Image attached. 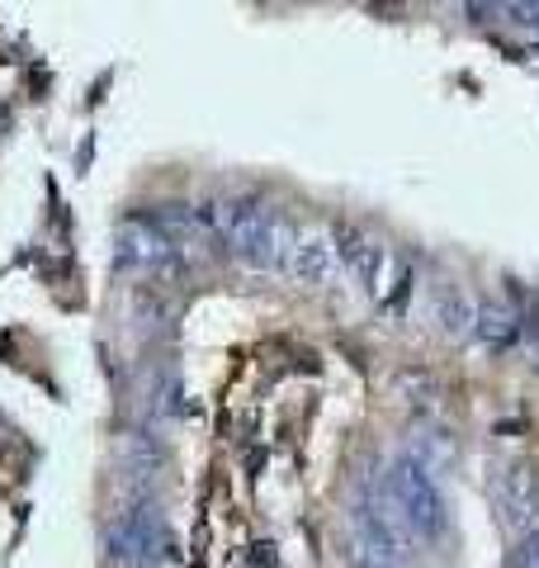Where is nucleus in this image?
Returning <instances> with one entry per match:
<instances>
[{
  "mask_svg": "<svg viewBox=\"0 0 539 568\" xmlns=\"http://www.w3.org/2000/svg\"><path fill=\"white\" fill-rule=\"evenodd\" d=\"M185 256L180 246L161 233L152 219H133L119 227V265H129L138 275H152V271H171V265Z\"/></svg>",
  "mask_w": 539,
  "mask_h": 568,
  "instance_id": "423d86ee",
  "label": "nucleus"
},
{
  "mask_svg": "<svg viewBox=\"0 0 539 568\" xmlns=\"http://www.w3.org/2000/svg\"><path fill=\"white\" fill-rule=\"evenodd\" d=\"M492 507L511 536H530L539 530V478L526 465H501L492 478Z\"/></svg>",
  "mask_w": 539,
  "mask_h": 568,
  "instance_id": "39448f33",
  "label": "nucleus"
},
{
  "mask_svg": "<svg viewBox=\"0 0 539 568\" xmlns=\"http://www.w3.org/2000/svg\"><path fill=\"white\" fill-rule=\"evenodd\" d=\"M284 271L298 275L303 284H332L340 275V242L332 227H298Z\"/></svg>",
  "mask_w": 539,
  "mask_h": 568,
  "instance_id": "0eeeda50",
  "label": "nucleus"
},
{
  "mask_svg": "<svg viewBox=\"0 0 539 568\" xmlns=\"http://www.w3.org/2000/svg\"><path fill=\"white\" fill-rule=\"evenodd\" d=\"M436 313H440V327H445V332H455V336L474 332V304H469V298H464L459 284H445Z\"/></svg>",
  "mask_w": 539,
  "mask_h": 568,
  "instance_id": "6e6552de",
  "label": "nucleus"
},
{
  "mask_svg": "<svg viewBox=\"0 0 539 568\" xmlns=\"http://www.w3.org/2000/svg\"><path fill=\"white\" fill-rule=\"evenodd\" d=\"M110 555L119 568H166L175 555V540L152 507H129L110 526Z\"/></svg>",
  "mask_w": 539,
  "mask_h": 568,
  "instance_id": "20e7f679",
  "label": "nucleus"
},
{
  "mask_svg": "<svg viewBox=\"0 0 539 568\" xmlns=\"http://www.w3.org/2000/svg\"><path fill=\"white\" fill-rule=\"evenodd\" d=\"M507 568H539V530H530V536H520Z\"/></svg>",
  "mask_w": 539,
  "mask_h": 568,
  "instance_id": "1a4fd4ad",
  "label": "nucleus"
},
{
  "mask_svg": "<svg viewBox=\"0 0 539 568\" xmlns=\"http://www.w3.org/2000/svg\"><path fill=\"white\" fill-rule=\"evenodd\" d=\"M350 559L355 568H411V540L379 493H359L350 503Z\"/></svg>",
  "mask_w": 539,
  "mask_h": 568,
  "instance_id": "7ed1b4c3",
  "label": "nucleus"
},
{
  "mask_svg": "<svg viewBox=\"0 0 539 568\" xmlns=\"http://www.w3.org/2000/svg\"><path fill=\"white\" fill-rule=\"evenodd\" d=\"M384 507L393 521L407 530L411 545H445L449 540V497L440 488L436 469H426L417 455L403 450L384 465Z\"/></svg>",
  "mask_w": 539,
  "mask_h": 568,
  "instance_id": "f03ea898",
  "label": "nucleus"
},
{
  "mask_svg": "<svg viewBox=\"0 0 539 568\" xmlns=\"http://www.w3.org/2000/svg\"><path fill=\"white\" fill-rule=\"evenodd\" d=\"M194 219L251 271H284L289 265V246L298 227L275 204L232 194V200H204L194 209Z\"/></svg>",
  "mask_w": 539,
  "mask_h": 568,
  "instance_id": "f257e3e1",
  "label": "nucleus"
}]
</instances>
